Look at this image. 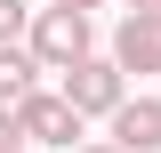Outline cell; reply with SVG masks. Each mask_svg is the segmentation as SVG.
Listing matches in <instances>:
<instances>
[{"label": "cell", "instance_id": "1", "mask_svg": "<svg viewBox=\"0 0 161 153\" xmlns=\"http://www.w3.org/2000/svg\"><path fill=\"white\" fill-rule=\"evenodd\" d=\"M32 57H40V73H73V65H89V16H73V8H40V16H32Z\"/></svg>", "mask_w": 161, "mask_h": 153}, {"label": "cell", "instance_id": "2", "mask_svg": "<svg viewBox=\"0 0 161 153\" xmlns=\"http://www.w3.org/2000/svg\"><path fill=\"white\" fill-rule=\"evenodd\" d=\"M16 121H24V137H32V145H73V137H80V113H73V97H48V89H32V97H24V105H16Z\"/></svg>", "mask_w": 161, "mask_h": 153}, {"label": "cell", "instance_id": "3", "mask_svg": "<svg viewBox=\"0 0 161 153\" xmlns=\"http://www.w3.org/2000/svg\"><path fill=\"white\" fill-rule=\"evenodd\" d=\"M64 97H73V113H121L129 97H121V65H73L64 73Z\"/></svg>", "mask_w": 161, "mask_h": 153}, {"label": "cell", "instance_id": "4", "mask_svg": "<svg viewBox=\"0 0 161 153\" xmlns=\"http://www.w3.org/2000/svg\"><path fill=\"white\" fill-rule=\"evenodd\" d=\"M113 65L121 73H161V16H121V40H113Z\"/></svg>", "mask_w": 161, "mask_h": 153}, {"label": "cell", "instance_id": "5", "mask_svg": "<svg viewBox=\"0 0 161 153\" xmlns=\"http://www.w3.org/2000/svg\"><path fill=\"white\" fill-rule=\"evenodd\" d=\"M113 145L121 153H161V97H129L113 113Z\"/></svg>", "mask_w": 161, "mask_h": 153}, {"label": "cell", "instance_id": "6", "mask_svg": "<svg viewBox=\"0 0 161 153\" xmlns=\"http://www.w3.org/2000/svg\"><path fill=\"white\" fill-rule=\"evenodd\" d=\"M32 73H40L32 48H0V105H24L32 97Z\"/></svg>", "mask_w": 161, "mask_h": 153}, {"label": "cell", "instance_id": "7", "mask_svg": "<svg viewBox=\"0 0 161 153\" xmlns=\"http://www.w3.org/2000/svg\"><path fill=\"white\" fill-rule=\"evenodd\" d=\"M16 32H32V16H24V0H0V48H16Z\"/></svg>", "mask_w": 161, "mask_h": 153}, {"label": "cell", "instance_id": "8", "mask_svg": "<svg viewBox=\"0 0 161 153\" xmlns=\"http://www.w3.org/2000/svg\"><path fill=\"white\" fill-rule=\"evenodd\" d=\"M32 137H24V121H16V105H0V153H24Z\"/></svg>", "mask_w": 161, "mask_h": 153}, {"label": "cell", "instance_id": "9", "mask_svg": "<svg viewBox=\"0 0 161 153\" xmlns=\"http://www.w3.org/2000/svg\"><path fill=\"white\" fill-rule=\"evenodd\" d=\"M48 8H73V16H89V8H97V0H48Z\"/></svg>", "mask_w": 161, "mask_h": 153}, {"label": "cell", "instance_id": "10", "mask_svg": "<svg viewBox=\"0 0 161 153\" xmlns=\"http://www.w3.org/2000/svg\"><path fill=\"white\" fill-rule=\"evenodd\" d=\"M129 8H137V16H161V0H129Z\"/></svg>", "mask_w": 161, "mask_h": 153}, {"label": "cell", "instance_id": "11", "mask_svg": "<svg viewBox=\"0 0 161 153\" xmlns=\"http://www.w3.org/2000/svg\"><path fill=\"white\" fill-rule=\"evenodd\" d=\"M80 153H121V145H80Z\"/></svg>", "mask_w": 161, "mask_h": 153}]
</instances>
